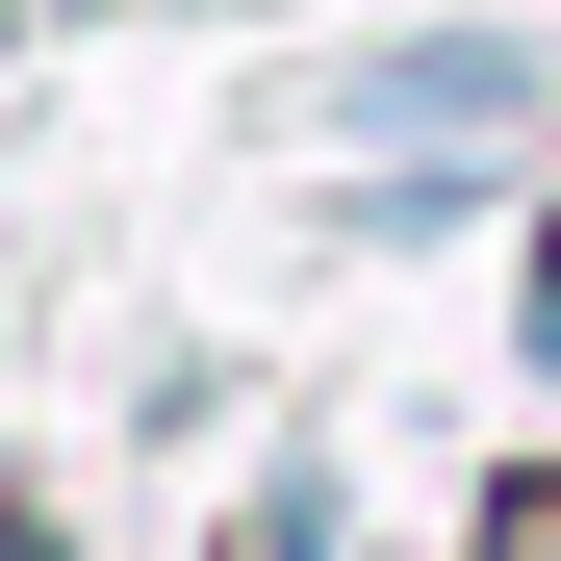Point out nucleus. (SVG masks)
I'll list each match as a JSON object with an SVG mask.
<instances>
[{"label":"nucleus","mask_w":561,"mask_h":561,"mask_svg":"<svg viewBox=\"0 0 561 561\" xmlns=\"http://www.w3.org/2000/svg\"><path fill=\"white\" fill-rule=\"evenodd\" d=\"M536 357H561V280H536Z\"/></svg>","instance_id":"obj_4"},{"label":"nucleus","mask_w":561,"mask_h":561,"mask_svg":"<svg viewBox=\"0 0 561 561\" xmlns=\"http://www.w3.org/2000/svg\"><path fill=\"white\" fill-rule=\"evenodd\" d=\"M0 561H51V536H26V511H0Z\"/></svg>","instance_id":"obj_3"},{"label":"nucleus","mask_w":561,"mask_h":561,"mask_svg":"<svg viewBox=\"0 0 561 561\" xmlns=\"http://www.w3.org/2000/svg\"><path fill=\"white\" fill-rule=\"evenodd\" d=\"M511 103H536V51H511V26H434V51L357 77V128H409V153H434V128H511Z\"/></svg>","instance_id":"obj_1"},{"label":"nucleus","mask_w":561,"mask_h":561,"mask_svg":"<svg viewBox=\"0 0 561 561\" xmlns=\"http://www.w3.org/2000/svg\"><path fill=\"white\" fill-rule=\"evenodd\" d=\"M230 561H332V485H280V511H230Z\"/></svg>","instance_id":"obj_2"}]
</instances>
